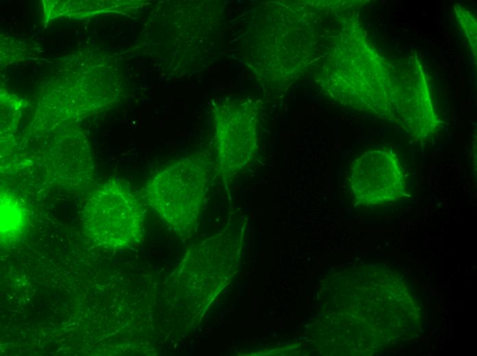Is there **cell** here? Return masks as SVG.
Masks as SVG:
<instances>
[{
	"mask_svg": "<svg viewBox=\"0 0 477 356\" xmlns=\"http://www.w3.org/2000/svg\"><path fill=\"white\" fill-rule=\"evenodd\" d=\"M339 31L324 56L317 81L326 94L342 104L395 122L397 114L421 94V84L411 79H393V68L378 55L358 21L342 16Z\"/></svg>",
	"mask_w": 477,
	"mask_h": 356,
	"instance_id": "6da1fadb",
	"label": "cell"
},
{
	"mask_svg": "<svg viewBox=\"0 0 477 356\" xmlns=\"http://www.w3.org/2000/svg\"><path fill=\"white\" fill-rule=\"evenodd\" d=\"M215 164L206 155H193L154 175L144 196L159 217L180 236L193 233L206 201Z\"/></svg>",
	"mask_w": 477,
	"mask_h": 356,
	"instance_id": "7a4b0ae2",
	"label": "cell"
},
{
	"mask_svg": "<svg viewBox=\"0 0 477 356\" xmlns=\"http://www.w3.org/2000/svg\"><path fill=\"white\" fill-rule=\"evenodd\" d=\"M145 209L124 180L112 177L87 199L82 223L85 234L96 245L110 249L133 246L144 238Z\"/></svg>",
	"mask_w": 477,
	"mask_h": 356,
	"instance_id": "3957f363",
	"label": "cell"
},
{
	"mask_svg": "<svg viewBox=\"0 0 477 356\" xmlns=\"http://www.w3.org/2000/svg\"><path fill=\"white\" fill-rule=\"evenodd\" d=\"M269 20L265 48L269 84L286 88L311 64L317 42L316 29L306 8L275 3Z\"/></svg>",
	"mask_w": 477,
	"mask_h": 356,
	"instance_id": "277c9868",
	"label": "cell"
},
{
	"mask_svg": "<svg viewBox=\"0 0 477 356\" xmlns=\"http://www.w3.org/2000/svg\"><path fill=\"white\" fill-rule=\"evenodd\" d=\"M258 114L250 102L223 104L215 112V169L227 187L256 152Z\"/></svg>",
	"mask_w": 477,
	"mask_h": 356,
	"instance_id": "5b68a950",
	"label": "cell"
},
{
	"mask_svg": "<svg viewBox=\"0 0 477 356\" xmlns=\"http://www.w3.org/2000/svg\"><path fill=\"white\" fill-rule=\"evenodd\" d=\"M350 183L355 199L364 205L394 202L403 196L406 190L398 157L382 150L365 152L354 162Z\"/></svg>",
	"mask_w": 477,
	"mask_h": 356,
	"instance_id": "8992f818",
	"label": "cell"
},
{
	"mask_svg": "<svg viewBox=\"0 0 477 356\" xmlns=\"http://www.w3.org/2000/svg\"><path fill=\"white\" fill-rule=\"evenodd\" d=\"M1 242L19 240L26 231L28 213L24 203L8 190H1Z\"/></svg>",
	"mask_w": 477,
	"mask_h": 356,
	"instance_id": "52a82bcc",
	"label": "cell"
},
{
	"mask_svg": "<svg viewBox=\"0 0 477 356\" xmlns=\"http://www.w3.org/2000/svg\"><path fill=\"white\" fill-rule=\"evenodd\" d=\"M456 15L462 29L467 36L469 44L474 53H476V23L470 12L462 6L454 5Z\"/></svg>",
	"mask_w": 477,
	"mask_h": 356,
	"instance_id": "ba28073f",
	"label": "cell"
}]
</instances>
